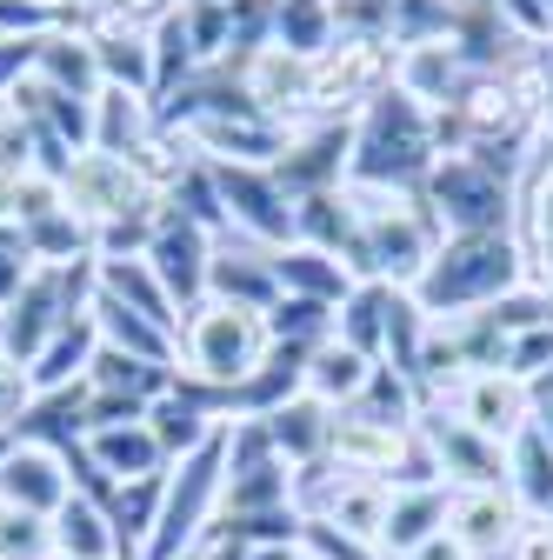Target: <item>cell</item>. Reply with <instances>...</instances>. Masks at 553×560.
<instances>
[{
	"label": "cell",
	"instance_id": "obj_12",
	"mask_svg": "<svg viewBox=\"0 0 553 560\" xmlns=\"http://www.w3.org/2000/svg\"><path fill=\"white\" fill-rule=\"evenodd\" d=\"M374 368H380L374 354H361V347H348L340 334H327V340H314V347H307L301 394H307V400H320L327 413H340V407H354V400L367 394Z\"/></svg>",
	"mask_w": 553,
	"mask_h": 560
},
{
	"label": "cell",
	"instance_id": "obj_16",
	"mask_svg": "<svg viewBox=\"0 0 553 560\" xmlns=\"http://www.w3.org/2000/svg\"><path fill=\"white\" fill-rule=\"evenodd\" d=\"M34 74H40L47 88H60V94H74V101H94V94L107 88V81H101V54H94L87 27H81V34L47 27L40 47H34Z\"/></svg>",
	"mask_w": 553,
	"mask_h": 560
},
{
	"label": "cell",
	"instance_id": "obj_20",
	"mask_svg": "<svg viewBox=\"0 0 553 560\" xmlns=\"http://www.w3.org/2000/svg\"><path fill=\"white\" fill-rule=\"evenodd\" d=\"M94 354H101V334H94V314H81V320H67L40 354H34V394H60V387H81L87 381V368H94Z\"/></svg>",
	"mask_w": 553,
	"mask_h": 560
},
{
	"label": "cell",
	"instance_id": "obj_6",
	"mask_svg": "<svg viewBox=\"0 0 553 560\" xmlns=\"http://www.w3.org/2000/svg\"><path fill=\"white\" fill-rule=\"evenodd\" d=\"M240 101L267 120H307L314 107V60L281 47V40H267V47H247L240 54V74H234Z\"/></svg>",
	"mask_w": 553,
	"mask_h": 560
},
{
	"label": "cell",
	"instance_id": "obj_30",
	"mask_svg": "<svg viewBox=\"0 0 553 560\" xmlns=\"http://www.w3.org/2000/svg\"><path fill=\"white\" fill-rule=\"evenodd\" d=\"M21 8H34V14H40L47 27H60V21H67V8H74V0H21Z\"/></svg>",
	"mask_w": 553,
	"mask_h": 560
},
{
	"label": "cell",
	"instance_id": "obj_22",
	"mask_svg": "<svg viewBox=\"0 0 553 560\" xmlns=\"http://www.w3.org/2000/svg\"><path fill=\"white\" fill-rule=\"evenodd\" d=\"M447 527V487H393V514H387V534L374 553H393L407 560L421 540H434Z\"/></svg>",
	"mask_w": 553,
	"mask_h": 560
},
{
	"label": "cell",
	"instance_id": "obj_27",
	"mask_svg": "<svg viewBox=\"0 0 553 560\" xmlns=\"http://www.w3.org/2000/svg\"><path fill=\"white\" fill-rule=\"evenodd\" d=\"M34 374L14 361V354H0V434H21L27 428V413H34Z\"/></svg>",
	"mask_w": 553,
	"mask_h": 560
},
{
	"label": "cell",
	"instance_id": "obj_17",
	"mask_svg": "<svg viewBox=\"0 0 553 560\" xmlns=\"http://www.w3.org/2000/svg\"><path fill=\"white\" fill-rule=\"evenodd\" d=\"M94 288H101V294H114V301H120V307H133V314H148L161 334H174V340H180V320H187V314L167 301V288H161V273L148 267V254H141V260H94Z\"/></svg>",
	"mask_w": 553,
	"mask_h": 560
},
{
	"label": "cell",
	"instance_id": "obj_33",
	"mask_svg": "<svg viewBox=\"0 0 553 560\" xmlns=\"http://www.w3.org/2000/svg\"><path fill=\"white\" fill-rule=\"evenodd\" d=\"M294 560H320V553H307V547H294Z\"/></svg>",
	"mask_w": 553,
	"mask_h": 560
},
{
	"label": "cell",
	"instance_id": "obj_23",
	"mask_svg": "<svg viewBox=\"0 0 553 560\" xmlns=\"http://www.w3.org/2000/svg\"><path fill=\"white\" fill-rule=\"evenodd\" d=\"M54 560H120L114 547V521L94 494H67V508L54 514Z\"/></svg>",
	"mask_w": 553,
	"mask_h": 560
},
{
	"label": "cell",
	"instance_id": "obj_5",
	"mask_svg": "<svg viewBox=\"0 0 553 560\" xmlns=\"http://www.w3.org/2000/svg\"><path fill=\"white\" fill-rule=\"evenodd\" d=\"M507 247L501 234H460L447 254H434V267L421 273V288H413V301H421L427 314H447V307H467L480 294L507 288Z\"/></svg>",
	"mask_w": 553,
	"mask_h": 560
},
{
	"label": "cell",
	"instance_id": "obj_31",
	"mask_svg": "<svg viewBox=\"0 0 553 560\" xmlns=\"http://www.w3.org/2000/svg\"><path fill=\"white\" fill-rule=\"evenodd\" d=\"M540 434H546V447H553V407H546V420H540Z\"/></svg>",
	"mask_w": 553,
	"mask_h": 560
},
{
	"label": "cell",
	"instance_id": "obj_1",
	"mask_svg": "<svg viewBox=\"0 0 553 560\" xmlns=\"http://www.w3.org/2000/svg\"><path fill=\"white\" fill-rule=\"evenodd\" d=\"M273 354V334L260 307L240 301H214L207 294L187 320H180V374L207 394H234L254 381V368Z\"/></svg>",
	"mask_w": 553,
	"mask_h": 560
},
{
	"label": "cell",
	"instance_id": "obj_21",
	"mask_svg": "<svg viewBox=\"0 0 553 560\" xmlns=\"http://www.w3.org/2000/svg\"><path fill=\"white\" fill-rule=\"evenodd\" d=\"M154 127H161V114H154L148 94H127V88H101L94 94V154H120L127 161Z\"/></svg>",
	"mask_w": 553,
	"mask_h": 560
},
{
	"label": "cell",
	"instance_id": "obj_29",
	"mask_svg": "<svg viewBox=\"0 0 553 560\" xmlns=\"http://www.w3.org/2000/svg\"><path fill=\"white\" fill-rule=\"evenodd\" d=\"M407 560H467V553H460V547H454L447 534H434V540H421V547H413Z\"/></svg>",
	"mask_w": 553,
	"mask_h": 560
},
{
	"label": "cell",
	"instance_id": "obj_2",
	"mask_svg": "<svg viewBox=\"0 0 553 560\" xmlns=\"http://www.w3.org/2000/svg\"><path fill=\"white\" fill-rule=\"evenodd\" d=\"M393 67H400V54L380 34H340L327 54H314V107H307V120H333V114H354V107L380 101L393 88Z\"/></svg>",
	"mask_w": 553,
	"mask_h": 560
},
{
	"label": "cell",
	"instance_id": "obj_7",
	"mask_svg": "<svg viewBox=\"0 0 553 560\" xmlns=\"http://www.w3.org/2000/svg\"><path fill=\"white\" fill-rule=\"evenodd\" d=\"M148 267L161 273V288H167V301L180 307V314H193L200 301H207V267H214V234H207L200 221H187V214H161V228H154V241H148Z\"/></svg>",
	"mask_w": 553,
	"mask_h": 560
},
{
	"label": "cell",
	"instance_id": "obj_24",
	"mask_svg": "<svg viewBox=\"0 0 553 560\" xmlns=\"http://www.w3.org/2000/svg\"><path fill=\"white\" fill-rule=\"evenodd\" d=\"M148 47H154V101L161 94H180V81L200 67V54H193V34H187V14H180V0L148 27Z\"/></svg>",
	"mask_w": 553,
	"mask_h": 560
},
{
	"label": "cell",
	"instance_id": "obj_9",
	"mask_svg": "<svg viewBox=\"0 0 553 560\" xmlns=\"http://www.w3.org/2000/svg\"><path fill=\"white\" fill-rule=\"evenodd\" d=\"M67 494H74V474H67V460L47 441H14L8 447V460H0V501L8 508L54 521L67 508Z\"/></svg>",
	"mask_w": 553,
	"mask_h": 560
},
{
	"label": "cell",
	"instance_id": "obj_18",
	"mask_svg": "<svg viewBox=\"0 0 553 560\" xmlns=\"http://www.w3.org/2000/svg\"><path fill=\"white\" fill-rule=\"evenodd\" d=\"M273 280H281V294H301V301H320V307H340V301L354 294L348 260H340V254H320V247H307V241H294V247L273 254Z\"/></svg>",
	"mask_w": 553,
	"mask_h": 560
},
{
	"label": "cell",
	"instance_id": "obj_25",
	"mask_svg": "<svg viewBox=\"0 0 553 560\" xmlns=\"http://www.w3.org/2000/svg\"><path fill=\"white\" fill-rule=\"evenodd\" d=\"M340 14H333V0H281V8H273V40L281 47H294V54H327L340 34Z\"/></svg>",
	"mask_w": 553,
	"mask_h": 560
},
{
	"label": "cell",
	"instance_id": "obj_13",
	"mask_svg": "<svg viewBox=\"0 0 553 560\" xmlns=\"http://www.w3.org/2000/svg\"><path fill=\"white\" fill-rule=\"evenodd\" d=\"M81 454H87V467L107 474L114 487L148 480V474H167V454H161V441H154L148 420H114V428L81 434Z\"/></svg>",
	"mask_w": 553,
	"mask_h": 560
},
{
	"label": "cell",
	"instance_id": "obj_8",
	"mask_svg": "<svg viewBox=\"0 0 553 560\" xmlns=\"http://www.w3.org/2000/svg\"><path fill=\"white\" fill-rule=\"evenodd\" d=\"M520 521H527V508H520L514 487H454V494H447V527H440V534H447L467 560H487V553L514 547Z\"/></svg>",
	"mask_w": 553,
	"mask_h": 560
},
{
	"label": "cell",
	"instance_id": "obj_10",
	"mask_svg": "<svg viewBox=\"0 0 553 560\" xmlns=\"http://www.w3.org/2000/svg\"><path fill=\"white\" fill-rule=\"evenodd\" d=\"M460 420L473 434H487L501 447H514L527 434V420H533V400H527V381L514 368H480L460 381Z\"/></svg>",
	"mask_w": 553,
	"mask_h": 560
},
{
	"label": "cell",
	"instance_id": "obj_3",
	"mask_svg": "<svg viewBox=\"0 0 553 560\" xmlns=\"http://www.w3.org/2000/svg\"><path fill=\"white\" fill-rule=\"evenodd\" d=\"M207 174H214V194L227 207V228L267 254L294 247V194L281 187V174L273 167H227V161H200Z\"/></svg>",
	"mask_w": 553,
	"mask_h": 560
},
{
	"label": "cell",
	"instance_id": "obj_32",
	"mask_svg": "<svg viewBox=\"0 0 553 560\" xmlns=\"http://www.w3.org/2000/svg\"><path fill=\"white\" fill-rule=\"evenodd\" d=\"M8 447H14V434H0V460H8Z\"/></svg>",
	"mask_w": 553,
	"mask_h": 560
},
{
	"label": "cell",
	"instance_id": "obj_14",
	"mask_svg": "<svg viewBox=\"0 0 553 560\" xmlns=\"http://www.w3.org/2000/svg\"><path fill=\"white\" fill-rule=\"evenodd\" d=\"M427 441H434V467L440 480L454 474L460 487H507V447L487 441V434H473L467 420H427Z\"/></svg>",
	"mask_w": 553,
	"mask_h": 560
},
{
	"label": "cell",
	"instance_id": "obj_15",
	"mask_svg": "<svg viewBox=\"0 0 553 560\" xmlns=\"http://www.w3.org/2000/svg\"><path fill=\"white\" fill-rule=\"evenodd\" d=\"M87 314H94V334H101V347H114V354H127V361H148V368H180V340H174V334H161L148 314L120 307L114 294H101V288H94Z\"/></svg>",
	"mask_w": 553,
	"mask_h": 560
},
{
	"label": "cell",
	"instance_id": "obj_28",
	"mask_svg": "<svg viewBox=\"0 0 553 560\" xmlns=\"http://www.w3.org/2000/svg\"><path fill=\"white\" fill-rule=\"evenodd\" d=\"M507 553H514V560H553V514H527Z\"/></svg>",
	"mask_w": 553,
	"mask_h": 560
},
{
	"label": "cell",
	"instance_id": "obj_26",
	"mask_svg": "<svg viewBox=\"0 0 553 560\" xmlns=\"http://www.w3.org/2000/svg\"><path fill=\"white\" fill-rule=\"evenodd\" d=\"M0 560H54V521L0 501Z\"/></svg>",
	"mask_w": 553,
	"mask_h": 560
},
{
	"label": "cell",
	"instance_id": "obj_34",
	"mask_svg": "<svg viewBox=\"0 0 553 560\" xmlns=\"http://www.w3.org/2000/svg\"><path fill=\"white\" fill-rule=\"evenodd\" d=\"M0 40H8V34H0Z\"/></svg>",
	"mask_w": 553,
	"mask_h": 560
},
{
	"label": "cell",
	"instance_id": "obj_19",
	"mask_svg": "<svg viewBox=\"0 0 553 560\" xmlns=\"http://www.w3.org/2000/svg\"><path fill=\"white\" fill-rule=\"evenodd\" d=\"M260 428H267V447L273 454H281L294 474L301 467H314V460H327V434H333V413L320 407V400H287V407H273L267 420H260Z\"/></svg>",
	"mask_w": 553,
	"mask_h": 560
},
{
	"label": "cell",
	"instance_id": "obj_11",
	"mask_svg": "<svg viewBox=\"0 0 553 560\" xmlns=\"http://www.w3.org/2000/svg\"><path fill=\"white\" fill-rule=\"evenodd\" d=\"M413 441H421L413 428H380V420L348 413V420H333V434H327V460H333V467H348V474L393 480L400 460L413 454Z\"/></svg>",
	"mask_w": 553,
	"mask_h": 560
},
{
	"label": "cell",
	"instance_id": "obj_4",
	"mask_svg": "<svg viewBox=\"0 0 553 560\" xmlns=\"http://www.w3.org/2000/svg\"><path fill=\"white\" fill-rule=\"evenodd\" d=\"M60 200H67V214H74L87 234H101V228H114V221H127V214H141V207H154L161 194L141 187L133 161H120V154H94V148H87L74 167L60 174Z\"/></svg>",
	"mask_w": 553,
	"mask_h": 560
}]
</instances>
